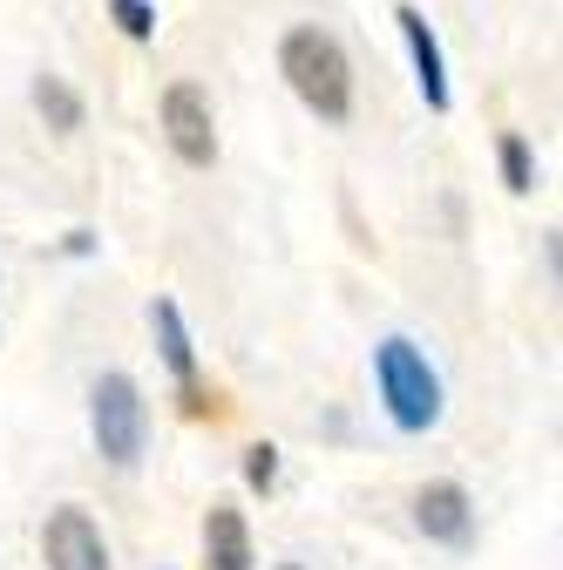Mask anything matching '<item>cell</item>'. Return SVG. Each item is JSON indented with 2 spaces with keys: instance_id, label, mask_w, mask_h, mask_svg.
Masks as SVG:
<instances>
[{
  "instance_id": "cell-12",
  "label": "cell",
  "mask_w": 563,
  "mask_h": 570,
  "mask_svg": "<svg viewBox=\"0 0 563 570\" xmlns=\"http://www.w3.org/2000/svg\"><path fill=\"white\" fill-rule=\"evenodd\" d=\"M109 21L129 41H157V8H150V0H109Z\"/></svg>"
},
{
  "instance_id": "cell-1",
  "label": "cell",
  "mask_w": 563,
  "mask_h": 570,
  "mask_svg": "<svg viewBox=\"0 0 563 570\" xmlns=\"http://www.w3.org/2000/svg\"><path fill=\"white\" fill-rule=\"evenodd\" d=\"M278 76H286V89L319 122H346V116H354V61H346L339 35H326V28H286V41H278Z\"/></svg>"
},
{
  "instance_id": "cell-6",
  "label": "cell",
  "mask_w": 563,
  "mask_h": 570,
  "mask_svg": "<svg viewBox=\"0 0 563 570\" xmlns=\"http://www.w3.org/2000/svg\"><path fill=\"white\" fill-rule=\"evenodd\" d=\"M394 28H401V41H407V61H414V89H421V102H428L435 116H448V109H455V89H448V61H442V41H435L428 14H421L414 0H401V8H394Z\"/></svg>"
},
{
  "instance_id": "cell-14",
  "label": "cell",
  "mask_w": 563,
  "mask_h": 570,
  "mask_svg": "<svg viewBox=\"0 0 563 570\" xmlns=\"http://www.w3.org/2000/svg\"><path fill=\"white\" fill-rule=\"evenodd\" d=\"M278 570H306V563H278Z\"/></svg>"
},
{
  "instance_id": "cell-8",
  "label": "cell",
  "mask_w": 563,
  "mask_h": 570,
  "mask_svg": "<svg viewBox=\"0 0 563 570\" xmlns=\"http://www.w3.org/2000/svg\"><path fill=\"white\" fill-rule=\"evenodd\" d=\"M150 333H157V353H164L170 381L190 394V407H204V401H197V346H190V326H184L177 299H157V306H150Z\"/></svg>"
},
{
  "instance_id": "cell-9",
  "label": "cell",
  "mask_w": 563,
  "mask_h": 570,
  "mask_svg": "<svg viewBox=\"0 0 563 570\" xmlns=\"http://www.w3.org/2000/svg\"><path fill=\"white\" fill-rule=\"evenodd\" d=\"M204 557H210V570H251V563H258V557H251V523H245V510L210 503V517H204Z\"/></svg>"
},
{
  "instance_id": "cell-3",
  "label": "cell",
  "mask_w": 563,
  "mask_h": 570,
  "mask_svg": "<svg viewBox=\"0 0 563 570\" xmlns=\"http://www.w3.org/2000/svg\"><path fill=\"white\" fill-rule=\"evenodd\" d=\"M89 435H96V455L109 462V469H136L144 462V449H150V401H144V387H136L129 374H96V387H89Z\"/></svg>"
},
{
  "instance_id": "cell-7",
  "label": "cell",
  "mask_w": 563,
  "mask_h": 570,
  "mask_svg": "<svg viewBox=\"0 0 563 570\" xmlns=\"http://www.w3.org/2000/svg\"><path fill=\"white\" fill-rule=\"evenodd\" d=\"M414 530L442 543V550H468L475 543V503H468V489L462 482H428L414 495Z\"/></svg>"
},
{
  "instance_id": "cell-11",
  "label": "cell",
  "mask_w": 563,
  "mask_h": 570,
  "mask_svg": "<svg viewBox=\"0 0 563 570\" xmlns=\"http://www.w3.org/2000/svg\"><path fill=\"white\" fill-rule=\"evenodd\" d=\"M496 164H503V190H510V197H530V190H536V157H530V142H523L516 129L496 136Z\"/></svg>"
},
{
  "instance_id": "cell-2",
  "label": "cell",
  "mask_w": 563,
  "mask_h": 570,
  "mask_svg": "<svg viewBox=\"0 0 563 570\" xmlns=\"http://www.w3.org/2000/svg\"><path fill=\"white\" fill-rule=\"evenodd\" d=\"M374 394H381V414L401 428V435H428L442 421V374L407 333L374 340Z\"/></svg>"
},
{
  "instance_id": "cell-5",
  "label": "cell",
  "mask_w": 563,
  "mask_h": 570,
  "mask_svg": "<svg viewBox=\"0 0 563 570\" xmlns=\"http://www.w3.org/2000/svg\"><path fill=\"white\" fill-rule=\"evenodd\" d=\"M41 563L48 570H109V543L82 503H61L41 530Z\"/></svg>"
},
{
  "instance_id": "cell-10",
  "label": "cell",
  "mask_w": 563,
  "mask_h": 570,
  "mask_svg": "<svg viewBox=\"0 0 563 570\" xmlns=\"http://www.w3.org/2000/svg\"><path fill=\"white\" fill-rule=\"evenodd\" d=\"M28 96H34V109H41V122H48L55 136H76V129H82V96L68 89L61 76H48V68H41Z\"/></svg>"
},
{
  "instance_id": "cell-13",
  "label": "cell",
  "mask_w": 563,
  "mask_h": 570,
  "mask_svg": "<svg viewBox=\"0 0 563 570\" xmlns=\"http://www.w3.org/2000/svg\"><path fill=\"white\" fill-rule=\"evenodd\" d=\"M245 482H251L258 495H265V489L278 482V449H271V442H258V449H245Z\"/></svg>"
},
{
  "instance_id": "cell-4",
  "label": "cell",
  "mask_w": 563,
  "mask_h": 570,
  "mask_svg": "<svg viewBox=\"0 0 563 570\" xmlns=\"http://www.w3.org/2000/svg\"><path fill=\"white\" fill-rule=\"evenodd\" d=\"M157 116H164V142L177 150V164H190V170L218 164V122H210V102H204L197 82H170Z\"/></svg>"
}]
</instances>
